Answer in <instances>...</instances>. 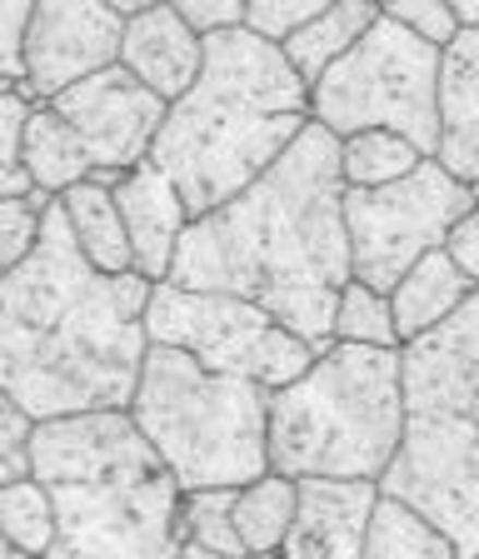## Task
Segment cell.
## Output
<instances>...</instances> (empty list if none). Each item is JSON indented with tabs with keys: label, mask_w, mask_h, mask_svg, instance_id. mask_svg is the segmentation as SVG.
<instances>
[{
	"label": "cell",
	"mask_w": 479,
	"mask_h": 559,
	"mask_svg": "<svg viewBox=\"0 0 479 559\" xmlns=\"http://www.w3.org/2000/svg\"><path fill=\"white\" fill-rule=\"evenodd\" d=\"M335 340H355V345H399L395 305L390 290H374L370 280L350 275L335 300Z\"/></svg>",
	"instance_id": "26"
},
{
	"label": "cell",
	"mask_w": 479,
	"mask_h": 559,
	"mask_svg": "<svg viewBox=\"0 0 479 559\" xmlns=\"http://www.w3.org/2000/svg\"><path fill=\"white\" fill-rule=\"evenodd\" d=\"M110 5H120V11H145V5H155V0H110Z\"/></svg>",
	"instance_id": "36"
},
{
	"label": "cell",
	"mask_w": 479,
	"mask_h": 559,
	"mask_svg": "<svg viewBox=\"0 0 479 559\" xmlns=\"http://www.w3.org/2000/svg\"><path fill=\"white\" fill-rule=\"evenodd\" d=\"M330 0H250L246 11V25L260 35H270V40H285L290 31H300L310 15H320Z\"/></svg>",
	"instance_id": "31"
},
{
	"label": "cell",
	"mask_w": 479,
	"mask_h": 559,
	"mask_svg": "<svg viewBox=\"0 0 479 559\" xmlns=\"http://www.w3.org/2000/svg\"><path fill=\"white\" fill-rule=\"evenodd\" d=\"M130 415L185 489L246 485L270 469V390L200 365L190 349H145Z\"/></svg>",
	"instance_id": "7"
},
{
	"label": "cell",
	"mask_w": 479,
	"mask_h": 559,
	"mask_svg": "<svg viewBox=\"0 0 479 559\" xmlns=\"http://www.w3.org/2000/svg\"><path fill=\"white\" fill-rule=\"evenodd\" d=\"M200 35H215V31H230V25H246L250 0H170Z\"/></svg>",
	"instance_id": "32"
},
{
	"label": "cell",
	"mask_w": 479,
	"mask_h": 559,
	"mask_svg": "<svg viewBox=\"0 0 479 559\" xmlns=\"http://www.w3.org/2000/svg\"><path fill=\"white\" fill-rule=\"evenodd\" d=\"M455 11L465 25H479V0H455Z\"/></svg>",
	"instance_id": "35"
},
{
	"label": "cell",
	"mask_w": 479,
	"mask_h": 559,
	"mask_svg": "<svg viewBox=\"0 0 479 559\" xmlns=\"http://www.w3.org/2000/svg\"><path fill=\"white\" fill-rule=\"evenodd\" d=\"M475 205L469 180L444 170L440 155H424L420 165L390 186H345V230H350L355 275L374 290H395L424 250L444 245L450 225Z\"/></svg>",
	"instance_id": "10"
},
{
	"label": "cell",
	"mask_w": 479,
	"mask_h": 559,
	"mask_svg": "<svg viewBox=\"0 0 479 559\" xmlns=\"http://www.w3.org/2000/svg\"><path fill=\"white\" fill-rule=\"evenodd\" d=\"M475 290H479V285L455 265V260H450V250H444V245L424 250V255L395 280V290H390L395 325H399V345H409V340H420V335H430V330H440Z\"/></svg>",
	"instance_id": "17"
},
{
	"label": "cell",
	"mask_w": 479,
	"mask_h": 559,
	"mask_svg": "<svg viewBox=\"0 0 479 559\" xmlns=\"http://www.w3.org/2000/svg\"><path fill=\"white\" fill-rule=\"evenodd\" d=\"M469 190H475V205H479V180H469Z\"/></svg>",
	"instance_id": "38"
},
{
	"label": "cell",
	"mask_w": 479,
	"mask_h": 559,
	"mask_svg": "<svg viewBox=\"0 0 479 559\" xmlns=\"http://www.w3.org/2000/svg\"><path fill=\"white\" fill-rule=\"evenodd\" d=\"M120 66L135 70L155 95L180 100V95L195 85L200 66H205V35H200L170 0H155L145 11L125 15Z\"/></svg>",
	"instance_id": "15"
},
{
	"label": "cell",
	"mask_w": 479,
	"mask_h": 559,
	"mask_svg": "<svg viewBox=\"0 0 479 559\" xmlns=\"http://www.w3.org/2000/svg\"><path fill=\"white\" fill-rule=\"evenodd\" d=\"M380 11L390 15V21H399L405 31H415L420 40H430V46H450L459 31H465V21H459L455 0H385Z\"/></svg>",
	"instance_id": "30"
},
{
	"label": "cell",
	"mask_w": 479,
	"mask_h": 559,
	"mask_svg": "<svg viewBox=\"0 0 479 559\" xmlns=\"http://www.w3.org/2000/svg\"><path fill=\"white\" fill-rule=\"evenodd\" d=\"M300 504L280 555L290 559H364V535L380 500V479L360 475H295Z\"/></svg>",
	"instance_id": "13"
},
{
	"label": "cell",
	"mask_w": 479,
	"mask_h": 559,
	"mask_svg": "<svg viewBox=\"0 0 479 559\" xmlns=\"http://www.w3.org/2000/svg\"><path fill=\"white\" fill-rule=\"evenodd\" d=\"M405 435V345L330 340L270 390V469L385 479Z\"/></svg>",
	"instance_id": "6"
},
{
	"label": "cell",
	"mask_w": 479,
	"mask_h": 559,
	"mask_svg": "<svg viewBox=\"0 0 479 559\" xmlns=\"http://www.w3.org/2000/svg\"><path fill=\"white\" fill-rule=\"evenodd\" d=\"M195 555H220V559H240V530H235V485H211V489H185L180 500V555L176 559H195Z\"/></svg>",
	"instance_id": "24"
},
{
	"label": "cell",
	"mask_w": 479,
	"mask_h": 559,
	"mask_svg": "<svg viewBox=\"0 0 479 559\" xmlns=\"http://www.w3.org/2000/svg\"><path fill=\"white\" fill-rule=\"evenodd\" d=\"M0 275H5V270H0Z\"/></svg>",
	"instance_id": "39"
},
{
	"label": "cell",
	"mask_w": 479,
	"mask_h": 559,
	"mask_svg": "<svg viewBox=\"0 0 479 559\" xmlns=\"http://www.w3.org/2000/svg\"><path fill=\"white\" fill-rule=\"evenodd\" d=\"M5 555H11V545H5V535H0V559H5Z\"/></svg>",
	"instance_id": "37"
},
{
	"label": "cell",
	"mask_w": 479,
	"mask_h": 559,
	"mask_svg": "<svg viewBox=\"0 0 479 559\" xmlns=\"http://www.w3.org/2000/svg\"><path fill=\"white\" fill-rule=\"evenodd\" d=\"M120 40L125 11L110 0H36L21 35V60L40 100H50L65 85L116 66Z\"/></svg>",
	"instance_id": "12"
},
{
	"label": "cell",
	"mask_w": 479,
	"mask_h": 559,
	"mask_svg": "<svg viewBox=\"0 0 479 559\" xmlns=\"http://www.w3.org/2000/svg\"><path fill=\"white\" fill-rule=\"evenodd\" d=\"M380 485L420 504L459 559H479V290L405 345V435Z\"/></svg>",
	"instance_id": "5"
},
{
	"label": "cell",
	"mask_w": 479,
	"mask_h": 559,
	"mask_svg": "<svg viewBox=\"0 0 479 559\" xmlns=\"http://www.w3.org/2000/svg\"><path fill=\"white\" fill-rule=\"evenodd\" d=\"M151 290L141 270H95L56 195L40 245L0 275V390L36 419L130 405L151 349Z\"/></svg>",
	"instance_id": "2"
},
{
	"label": "cell",
	"mask_w": 479,
	"mask_h": 559,
	"mask_svg": "<svg viewBox=\"0 0 479 559\" xmlns=\"http://www.w3.org/2000/svg\"><path fill=\"white\" fill-rule=\"evenodd\" d=\"M310 120V81L290 66L280 40L230 25L205 35V66L195 85L170 100L151 160L180 186L185 205L205 215L265 175Z\"/></svg>",
	"instance_id": "3"
},
{
	"label": "cell",
	"mask_w": 479,
	"mask_h": 559,
	"mask_svg": "<svg viewBox=\"0 0 479 559\" xmlns=\"http://www.w3.org/2000/svg\"><path fill=\"white\" fill-rule=\"evenodd\" d=\"M21 155L31 170V186L65 195L71 186H81L91 175V151H85L81 130L60 116L50 100H36L25 116V135H21Z\"/></svg>",
	"instance_id": "19"
},
{
	"label": "cell",
	"mask_w": 479,
	"mask_h": 559,
	"mask_svg": "<svg viewBox=\"0 0 479 559\" xmlns=\"http://www.w3.org/2000/svg\"><path fill=\"white\" fill-rule=\"evenodd\" d=\"M350 275L339 135L310 120L265 175L190 221L165 280L246 295L310 345H330Z\"/></svg>",
	"instance_id": "1"
},
{
	"label": "cell",
	"mask_w": 479,
	"mask_h": 559,
	"mask_svg": "<svg viewBox=\"0 0 479 559\" xmlns=\"http://www.w3.org/2000/svg\"><path fill=\"white\" fill-rule=\"evenodd\" d=\"M364 559H459V549L420 504L380 485L370 535H364Z\"/></svg>",
	"instance_id": "21"
},
{
	"label": "cell",
	"mask_w": 479,
	"mask_h": 559,
	"mask_svg": "<svg viewBox=\"0 0 479 559\" xmlns=\"http://www.w3.org/2000/svg\"><path fill=\"white\" fill-rule=\"evenodd\" d=\"M65 205V221L75 230V245L85 250L95 270L106 275H125L135 270V250H130V230H125V215H120V200H116V186H100L85 175L81 186H71L60 195Z\"/></svg>",
	"instance_id": "18"
},
{
	"label": "cell",
	"mask_w": 479,
	"mask_h": 559,
	"mask_svg": "<svg viewBox=\"0 0 479 559\" xmlns=\"http://www.w3.org/2000/svg\"><path fill=\"white\" fill-rule=\"evenodd\" d=\"M0 535L11 545V555H56L60 539V520H56V500L36 475L5 479L0 485Z\"/></svg>",
	"instance_id": "23"
},
{
	"label": "cell",
	"mask_w": 479,
	"mask_h": 559,
	"mask_svg": "<svg viewBox=\"0 0 479 559\" xmlns=\"http://www.w3.org/2000/svg\"><path fill=\"white\" fill-rule=\"evenodd\" d=\"M50 200L56 195L40 186H31L25 195L0 200V270H15L40 245V225H46Z\"/></svg>",
	"instance_id": "27"
},
{
	"label": "cell",
	"mask_w": 479,
	"mask_h": 559,
	"mask_svg": "<svg viewBox=\"0 0 479 559\" xmlns=\"http://www.w3.org/2000/svg\"><path fill=\"white\" fill-rule=\"evenodd\" d=\"M145 330L155 345L190 349L200 365L225 374H246L265 390H280L295 374L310 370L320 345L295 335L280 314L230 290H195L176 280H155L145 305Z\"/></svg>",
	"instance_id": "9"
},
{
	"label": "cell",
	"mask_w": 479,
	"mask_h": 559,
	"mask_svg": "<svg viewBox=\"0 0 479 559\" xmlns=\"http://www.w3.org/2000/svg\"><path fill=\"white\" fill-rule=\"evenodd\" d=\"M50 105L81 130L85 151H91V170H116V175L141 165L155 151V135H160L165 110H170V100L155 95L120 60L85 75V81L65 85L60 95H50Z\"/></svg>",
	"instance_id": "11"
},
{
	"label": "cell",
	"mask_w": 479,
	"mask_h": 559,
	"mask_svg": "<svg viewBox=\"0 0 479 559\" xmlns=\"http://www.w3.org/2000/svg\"><path fill=\"white\" fill-rule=\"evenodd\" d=\"M434 155L459 180H479V25H465L440 56V151Z\"/></svg>",
	"instance_id": "16"
},
{
	"label": "cell",
	"mask_w": 479,
	"mask_h": 559,
	"mask_svg": "<svg viewBox=\"0 0 479 559\" xmlns=\"http://www.w3.org/2000/svg\"><path fill=\"white\" fill-rule=\"evenodd\" d=\"M116 200H120V215H125V230H130L135 270L151 280H165L170 265H176V250L185 240L190 221H195V210L185 205L180 186L151 155L141 165H130L116 180Z\"/></svg>",
	"instance_id": "14"
},
{
	"label": "cell",
	"mask_w": 479,
	"mask_h": 559,
	"mask_svg": "<svg viewBox=\"0 0 479 559\" xmlns=\"http://www.w3.org/2000/svg\"><path fill=\"white\" fill-rule=\"evenodd\" d=\"M444 250H450V260H455V265L479 285V205H469L465 215L450 225V235H444Z\"/></svg>",
	"instance_id": "33"
},
{
	"label": "cell",
	"mask_w": 479,
	"mask_h": 559,
	"mask_svg": "<svg viewBox=\"0 0 479 559\" xmlns=\"http://www.w3.org/2000/svg\"><path fill=\"white\" fill-rule=\"evenodd\" d=\"M295 504H300V479L285 469H265L235 485V530L246 555H280L295 524Z\"/></svg>",
	"instance_id": "22"
},
{
	"label": "cell",
	"mask_w": 479,
	"mask_h": 559,
	"mask_svg": "<svg viewBox=\"0 0 479 559\" xmlns=\"http://www.w3.org/2000/svg\"><path fill=\"white\" fill-rule=\"evenodd\" d=\"M31 475L60 520L56 559H176L185 485L130 405L75 409L36 425Z\"/></svg>",
	"instance_id": "4"
},
{
	"label": "cell",
	"mask_w": 479,
	"mask_h": 559,
	"mask_svg": "<svg viewBox=\"0 0 479 559\" xmlns=\"http://www.w3.org/2000/svg\"><path fill=\"white\" fill-rule=\"evenodd\" d=\"M374 15H380V0H330L320 15H310L300 31L285 35L280 50L304 81L315 85L345 50H355V40L374 25Z\"/></svg>",
	"instance_id": "20"
},
{
	"label": "cell",
	"mask_w": 479,
	"mask_h": 559,
	"mask_svg": "<svg viewBox=\"0 0 479 559\" xmlns=\"http://www.w3.org/2000/svg\"><path fill=\"white\" fill-rule=\"evenodd\" d=\"M380 5H385V0H380Z\"/></svg>",
	"instance_id": "40"
},
{
	"label": "cell",
	"mask_w": 479,
	"mask_h": 559,
	"mask_svg": "<svg viewBox=\"0 0 479 559\" xmlns=\"http://www.w3.org/2000/svg\"><path fill=\"white\" fill-rule=\"evenodd\" d=\"M25 116H31V100L15 91H0V200L31 190V170H25V155H21Z\"/></svg>",
	"instance_id": "28"
},
{
	"label": "cell",
	"mask_w": 479,
	"mask_h": 559,
	"mask_svg": "<svg viewBox=\"0 0 479 559\" xmlns=\"http://www.w3.org/2000/svg\"><path fill=\"white\" fill-rule=\"evenodd\" d=\"M36 0H0V56H21V35Z\"/></svg>",
	"instance_id": "34"
},
{
	"label": "cell",
	"mask_w": 479,
	"mask_h": 559,
	"mask_svg": "<svg viewBox=\"0 0 479 559\" xmlns=\"http://www.w3.org/2000/svg\"><path fill=\"white\" fill-rule=\"evenodd\" d=\"M36 425L40 419L21 405L15 395L0 390V485L5 479L31 475V450H36Z\"/></svg>",
	"instance_id": "29"
},
{
	"label": "cell",
	"mask_w": 479,
	"mask_h": 559,
	"mask_svg": "<svg viewBox=\"0 0 479 559\" xmlns=\"http://www.w3.org/2000/svg\"><path fill=\"white\" fill-rule=\"evenodd\" d=\"M424 160V151L409 135L390 126H370L355 135H339V170L345 186H390Z\"/></svg>",
	"instance_id": "25"
},
{
	"label": "cell",
	"mask_w": 479,
	"mask_h": 559,
	"mask_svg": "<svg viewBox=\"0 0 479 559\" xmlns=\"http://www.w3.org/2000/svg\"><path fill=\"white\" fill-rule=\"evenodd\" d=\"M440 46L420 40L385 11L355 40V50L310 85L315 120L335 135L390 126L409 135L424 155L440 151Z\"/></svg>",
	"instance_id": "8"
}]
</instances>
